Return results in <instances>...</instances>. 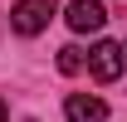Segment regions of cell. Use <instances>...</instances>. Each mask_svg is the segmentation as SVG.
I'll list each match as a JSON object with an SVG mask.
<instances>
[{"label": "cell", "instance_id": "obj_1", "mask_svg": "<svg viewBox=\"0 0 127 122\" xmlns=\"http://www.w3.org/2000/svg\"><path fill=\"white\" fill-rule=\"evenodd\" d=\"M49 20H54V0H20L15 10H10V30L34 39V34L49 30Z\"/></svg>", "mask_w": 127, "mask_h": 122}, {"label": "cell", "instance_id": "obj_2", "mask_svg": "<svg viewBox=\"0 0 127 122\" xmlns=\"http://www.w3.org/2000/svg\"><path fill=\"white\" fill-rule=\"evenodd\" d=\"M127 59H122V44H112V39H98L93 49H88V73L98 78V83H112V78H122Z\"/></svg>", "mask_w": 127, "mask_h": 122}, {"label": "cell", "instance_id": "obj_3", "mask_svg": "<svg viewBox=\"0 0 127 122\" xmlns=\"http://www.w3.org/2000/svg\"><path fill=\"white\" fill-rule=\"evenodd\" d=\"M64 20H68V30H73V34H98L103 25H108V10H103L98 0H68Z\"/></svg>", "mask_w": 127, "mask_h": 122}, {"label": "cell", "instance_id": "obj_4", "mask_svg": "<svg viewBox=\"0 0 127 122\" xmlns=\"http://www.w3.org/2000/svg\"><path fill=\"white\" fill-rule=\"evenodd\" d=\"M64 117L68 122H108V103L93 93H68L64 98Z\"/></svg>", "mask_w": 127, "mask_h": 122}, {"label": "cell", "instance_id": "obj_5", "mask_svg": "<svg viewBox=\"0 0 127 122\" xmlns=\"http://www.w3.org/2000/svg\"><path fill=\"white\" fill-rule=\"evenodd\" d=\"M83 63H88V54H83L78 44H64L59 49V73H78Z\"/></svg>", "mask_w": 127, "mask_h": 122}, {"label": "cell", "instance_id": "obj_6", "mask_svg": "<svg viewBox=\"0 0 127 122\" xmlns=\"http://www.w3.org/2000/svg\"><path fill=\"white\" fill-rule=\"evenodd\" d=\"M0 122H10V107H5V98H0Z\"/></svg>", "mask_w": 127, "mask_h": 122}]
</instances>
